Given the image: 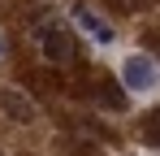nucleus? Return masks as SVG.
I'll list each match as a JSON object with an SVG mask.
<instances>
[{"label": "nucleus", "mask_w": 160, "mask_h": 156, "mask_svg": "<svg viewBox=\"0 0 160 156\" xmlns=\"http://www.w3.org/2000/svg\"><path fill=\"white\" fill-rule=\"evenodd\" d=\"M35 39H39V52H43L52 65H74V61H78V44H74V35L61 22H39Z\"/></svg>", "instance_id": "f257e3e1"}, {"label": "nucleus", "mask_w": 160, "mask_h": 156, "mask_svg": "<svg viewBox=\"0 0 160 156\" xmlns=\"http://www.w3.org/2000/svg\"><path fill=\"white\" fill-rule=\"evenodd\" d=\"M121 78H126V87H130V91H156V87H160L156 61H152V56H138V52L121 61Z\"/></svg>", "instance_id": "f03ea898"}, {"label": "nucleus", "mask_w": 160, "mask_h": 156, "mask_svg": "<svg viewBox=\"0 0 160 156\" xmlns=\"http://www.w3.org/2000/svg\"><path fill=\"white\" fill-rule=\"evenodd\" d=\"M74 22H78L82 30L95 39V44H112V39H117V35H112V26H108V22H100V18H95L87 4H74Z\"/></svg>", "instance_id": "7ed1b4c3"}, {"label": "nucleus", "mask_w": 160, "mask_h": 156, "mask_svg": "<svg viewBox=\"0 0 160 156\" xmlns=\"http://www.w3.org/2000/svg\"><path fill=\"white\" fill-rule=\"evenodd\" d=\"M112 91H117V87H112V82H108V78H104V82L95 87V100H100V104L108 100V108H126V100H121V96H112Z\"/></svg>", "instance_id": "20e7f679"}, {"label": "nucleus", "mask_w": 160, "mask_h": 156, "mask_svg": "<svg viewBox=\"0 0 160 156\" xmlns=\"http://www.w3.org/2000/svg\"><path fill=\"white\" fill-rule=\"evenodd\" d=\"M143 134H147V143H156V148H160V113L147 117V130H143Z\"/></svg>", "instance_id": "39448f33"}, {"label": "nucleus", "mask_w": 160, "mask_h": 156, "mask_svg": "<svg viewBox=\"0 0 160 156\" xmlns=\"http://www.w3.org/2000/svg\"><path fill=\"white\" fill-rule=\"evenodd\" d=\"M108 4H112V9H121V13H130V9H138L143 0H108Z\"/></svg>", "instance_id": "423d86ee"}, {"label": "nucleus", "mask_w": 160, "mask_h": 156, "mask_svg": "<svg viewBox=\"0 0 160 156\" xmlns=\"http://www.w3.org/2000/svg\"><path fill=\"white\" fill-rule=\"evenodd\" d=\"M0 52H4V39H0Z\"/></svg>", "instance_id": "0eeeda50"}]
</instances>
